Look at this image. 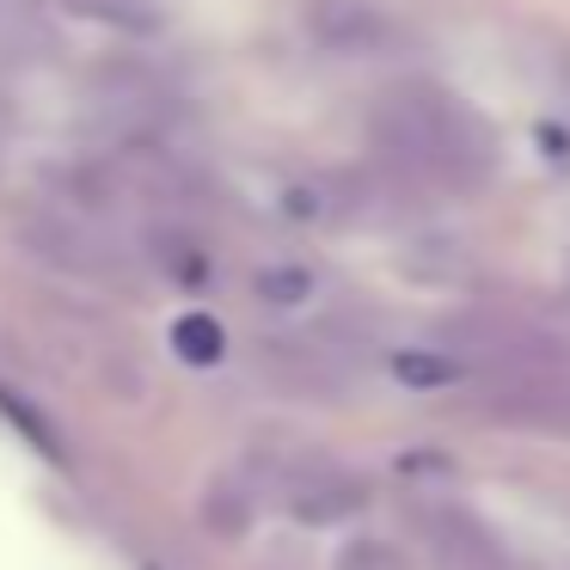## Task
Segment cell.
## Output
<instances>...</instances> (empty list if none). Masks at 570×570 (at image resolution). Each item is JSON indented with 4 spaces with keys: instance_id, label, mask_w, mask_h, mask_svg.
<instances>
[{
    "instance_id": "7",
    "label": "cell",
    "mask_w": 570,
    "mask_h": 570,
    "mask_svg": "<svg viewBox=\"0 0 570 570\" xmlns=\"http://www.w3.org/2000/svg\"><path fill=\"white\" fill-rule=\"evenodd\" d=\"M337 570H405V558H399L386 540H356V546H344Z\"/></svg>"
},
{
    "instance_id": "2",
    "label": "cell",
    "mask_w": 570,
    "mask_h": 570,
    "mask_svg": "<svg viewBox=\"0 0 570 570\" xmlns=\"http://www.w3.org/2000/svg\"><path fill=\"white\" fill-rule=\"evenodd\" d=\"M307 31L332 56H374L393 38V26L374 0H307Z\"/></svg>"
},
{
    "instance_id": "3",
    "label": "cell",
    "mask_w": 570,
    "mask_h": 570,
    "mask_svg": "<svg viewBox=\"0 0 570 570\" xmlns=\"http://www.w3.org/2000/svg\"><path fill=\"white\" fill-rule=\"evenodd\" d=\"M295 515L301 521H350V515H362V503H368V491H362L356 479H344V472H313L307 484H295Z\"/></svg>"
},
{
    "instance_id": "5",
    "label": "cell",
    "mask_w": 570,
    "mask_h": 570,
    "mask_svg": "<svg viewBox=\"0 0 570 570\" xmlns=\"http://www.w3.org/2000/svg\"><path fill=\"white\" fill-rule=\"evenodd\" d=\"M252 288H258V301H271V307H301V301H313L320 276H313L307 264H264V271L252 276Z\"/></svg>"
},
{
    "instance_id": "1",
    "label": "cell",
    "mask_w": 570,
    "mask_h": 570,
    "mask_svg": "<svg viewBox=\"0 0 570 570\" xmlns=\"http://www.w3.org/2000/svg\"><path fill=\"white\" fill-rule=\"evenodd\" d=\"M374 141H381L386 160L448 178V185H479L491 173V129L435 87L393 92L381 105V117H374Z\"/></svg>"
},
{
    "instance_id": "6",
    "label": "cell",
    "mask_w": 570,
    "mask_h": 570,
    "mask_svg": "<svg viewBox=\"0 0 570 570\" xmlns=\"http://www.w3.org/2000/svg\"><path fill=\"white\" fill-rule=\"evenodd\" d=\"M173 350L190 362V368H215L222 350H227V337H222V325H215L209 313H185V320L173 325Z\"/></svg>"
},
{
    "instance_id": "4",
    "label": "cell",
    "mask_w": 570,
    "mask_h": 570,
    "mask_svg": "<svg viewBox=\"0 0 570 570\" xmlns=\"http://www.w3.org/2000/svg\"><path fill=\"white\" fill-rule=\"evenodd\" d=\"M393 374H399L405 386L435 393V386L466 381V356H454V350H399V356H393Z\"/></svg>"
}]
</instances>
